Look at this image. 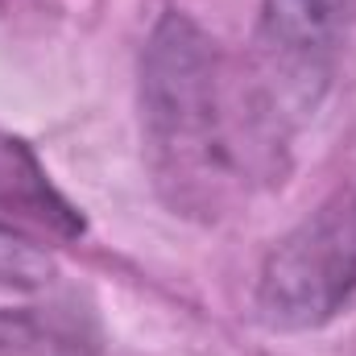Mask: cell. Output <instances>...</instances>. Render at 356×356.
<instances>
[{
	"label": "cell",
	"mask_w": 356,
	"mask_h": 356,
	"mask_svg": "<svg viewBox=\"0 0 356 356\" xmlns=\"http://www.w3.org/2000/svg\"><path fill=\"white\" fill-rule=\"evenodd\" d=\"M0 228L29 241H79L88 228L79 207L50 182L38 154L13 133H0Z\"/></svg>",
	"instance_id": "4"
},
{
	"label": "cell",
	"mask_w": 356,
	"mask_h": 356,
	"mask_svg": "<svg viewBox=\"0 0 356 356\" xmlns=\"http://www.w3.org/2000/svg\"><path fill=\"white\" fill-rule=\"evenodd\" d=\"M54 273V261L38 249V241L13 232V228H0V282L4 286H21V290H33V286H46Z\"/></svg>",
	"instance_id": "6"
},
{
	"label": "cell",
	"mask_w": 356,
	"mask_h": 356,
	"mask_svg": "<svg viewBox=\"0 0 356 356\" xmlns=\"http://www.w3.org/2000/svg\"><path fill=\"white\" fill-rule=\"evenodd\" d=\"M236 99L228 91V67L211 42V33L170 8L141 54V137L158 195L175 216L216 220L236 191L253 154L236 141L245 137L257 145L266 170L273 175V154L249 120H232Z\"/></svg>",
	"instance_id": "1"
},
{
	"label": "cell",
	"mask_w": 356,
	"mask_h": 356,
	"mask_svg": "<svg viewBox=\"0 0 356 356\" xmlns=\"http://www.w3.org/2000/svg\"><path fill=\"white\" fill-rule=\"evenodd\" d=\"M356 298V182L327 195L286 232L257 277V315L269 327L307 332Z\"/></svg>",
	"instance_id": "2"
},
{
	"label": "cell",
	"mask_w": 356,
	"mask_h": 356,
	"mask_svg": "<svg viewBox=\"0 0 356 356\" xmlns=\"http://www.w3.org/2000/svg\"><path fill=\"white\" fill-rule=\"evenodd\" d=\"M353 25L356 0H261L253 91L282 133L319 104Z\"/></svg>",
	"instance_id": "3"
},
{
	"label": "cell",
	"mask_w": 356,
	"mask_h": 356,
	"mask_svg": "<svg viewBox=\"0 0 356 356\" xmlns=\"http://www.w3.org/2000/svg\"><path fill=\"white\" fill-rule=\"evenodd\" d=\"M95 348V323L71 307L0 311V356H91Z\"/></svg>",
	"instance_id": "5"
}]
</instances>
